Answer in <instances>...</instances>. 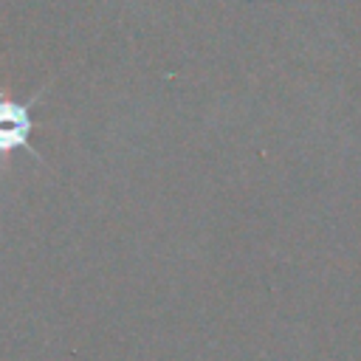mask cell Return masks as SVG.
Masks as SVG:
<instances>
[{"label":"cell","mask_w":361,"mask_h":361,"mask_svg":"<svg viewBox=\"0 0 361 361\" xmlns=\"http://www.w3.org/2000/svg\"><path fill=\"white\" fill-rule=\"evenodd\" d=\"M42 96L45 90L31 96L28 102H11V99L0 102V155H8L14 149H28L34 158H39V152L31 144V133L37 127L31 110Z\"/></svg>","instance_id":"cell-1"}]
</instances>
